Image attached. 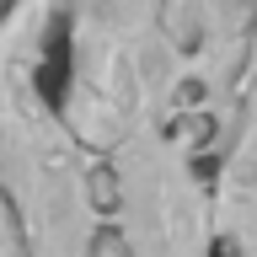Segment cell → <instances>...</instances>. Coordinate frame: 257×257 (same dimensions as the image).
<instances>
[{"label":"cell","instance_id":"cell-1","mask_svg":"<svg viewBox=\"0 0 257 257\" xmlns=\"http://www.w3.org/2000/svg\"><path fill=\"white\" fill-rule=\"evenodd\" d=\"M64 0L0 6V198L22 257H102V198L91 150L43 91L48 32Z\"/></svg>","mask_w":257,"mask_h":257},{"label":"cell","instance_id":"cell-2","mask_svg":"<svg viewBox=\"0 0 257 257\" xmlns=\"http://www.w3.org/2000/svg\"><path fill=\"white\" fill-rule=\"evenodd\" d=\"M64 11L70 70L59 112L91 156L145 118H182L188 59L172 27V0H64Z\"/></svg>","mask_w":257,"mask_h":257},{"label":"cell","instance_id":"cell-3","mask_svg":"<svg viewBox=\"0 0 257 257\" xmlns=\"http://www.w3.org/2000/svg\"><path fill=\"white\" fill-rule=\"evenodd\" d=\"M0 257H22V241H16V225H11L6 198H0Z\"/></svg>","mask_w":257,"mask_h":257},{"label":"cell","instance_id":"cell-4","mask_svg":"<svg viewBox=\"0 0 257 257\" xmlns=\"http://www.w3.org/2000/svg\"><path fill=\"white\" fill-rule=\"evenodd\" d=\"M0 6H6V0H0Z\"/></svg>","mask_w":257,"mask_h":257}]
</instances>
